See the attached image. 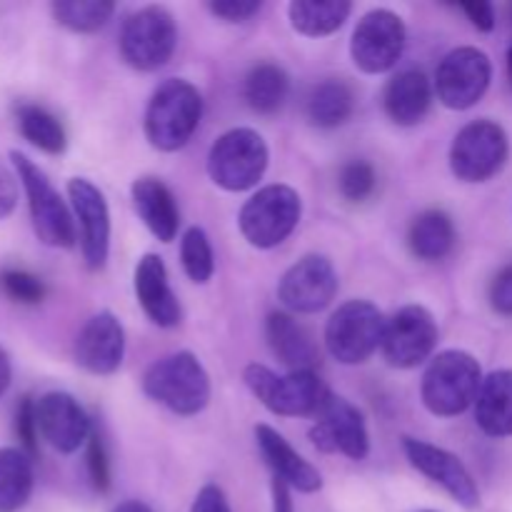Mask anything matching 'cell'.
<instances>
[{"instance_id": "cell-1", "label": "cell", "mask_w": 512, "mask_h": 512, "mask_svg": "<svg viewBox=\"0 0 512 512\" xmlns=\"http://www.w3.org/2000/svg\"><path fill=\"white\" fill-rule=\"evenodd\" d=\"M203 98L188 80H168L150 98L145 110V135L150 145L165 153L183 148L198 130Z\"/></svg>"}, {"instance_id": "cell-2", "label": "cell", "mask_w": 512, "mask_h": 512, "mask_svg": "<svg viewBox=\"0 0 512 512\" xmlns=\"http://www.w3.org/2000/svg\"><path fill=\"white\" fill-rule=\"evenodd\" d=\"M483 370L478 360L463 350H445L423 375V403L440 418L465 413L478 400Z\"/></svg>"}, {"instance_id": "cell-3", "label": "cell", "mask_w": 512, "mask_h": 512, "mask_svg": "<svg viewBox=\"0 0 512 512\" xmlns=\"http://www.w3.org/2000/svg\"><path fill=\"white\" fill-rule=\"evenodd\" d=\"M143 390L170 413L195 415L208 405L210 378L193 353H175L150 365Z\"/></svg>"}, {"instance_id": "cell-4", "label": "cell", "mask_w": 512, "mask_h": 512, "mask_svg": "<svg viewBox=\"0 0 512 512\" xmlns=\"http://www.w3.org/2000/svg\"><path fill=\"white\" fill-rule=\"evenodd\" d=\"M245 385L250 393L275 415L285 418H308L318 415L320 405L328 398L330 390L320 383L315 370H303V373L275 375L273 370L263 365H248L243 373Z\"/></svg>"}, {"instance_id": "cell-5", "label": "cell", "mask_w": 512, "mask_h": 512, "mask_svg": "<svg viewBox=\"0 0 512 512\" xmlns=\"http://www.w3.org/2000/svg\"><path fill=\"white\" fill-rule=\"evenodd\" d=\"M18 178L23 183L25 195H28L30 205V220H33L35 235L40 243L50 245V248H73L75 243V225L73 215L68 213V205L58 195V190L50 185L48 175L25 158L23 153L13 150L10 153Z\"/></svg>"}, {"instance_id": "cell-6", "label": "cell", "mask_w": 512, "mask_h": 512, "mask_svg": "<svg viewBox=\"0 0 512 512\" xmlns=\"http://www.w3.org/2000/svg\"><path fill=\"white\" fill-rule=\"evenodd\" d=\"M265 168H268V145L260 133L250 128H235L220 135L208 155L210 178L230 193L253 188L263 178Z\"/></svg>"}, {"instance_id": "cell-7", "label": "cell", "mask_w": 512, "mask_h": 512, "mask_svg": "<svg viewBox=\"0 0 512 512\" xmlns=\"http://www.w3.org/2000/svg\"><path fill=\"white\" fill-rule=\"evenodd\" d=\"M383 313L368 300H350L340 305L328 320L325 343L330 355L343 365L365 363L383 343Z\"/></svg>"}, {"instance_id": "cell-8", "label": "cell", "mask_w": 512, "mask_h": 512, "mask_svg": "<svg viewBox=\"0 0 512 512\" xmlns=\"http://www.w3.org/2000/svg\"><path fill=\"white\" fill-rule=\"evenodd\" d=\"M300 220V195L288 185L258 190L240 210V233L255 248H275L295 230Z\"/></svg>"}, {"instance_id": "cell-9", "label": "cell", "mask_w": 512, "mask_h": 512, "mask_svg": "<svg viewBox=\"0 0 512 512\" xmlns=\"http://www.w3.org/2000/svg\"><path fill=\"white\" fill-rule=\"evenodd\" d=\"M508 135L493 120H475L465 125L450 148V168L465 183H485L508 163Z\"/></svg>"}, {"instance_id": "cell-10", "label": "cell", "mask_w": 512, "mask_h": 512, "mask_svg": "<svg viewBox=\"0 0 512 512\" xmlns=\"http://www.w3.org/2000/svg\"><path fill=\"white\" fill-rule=\"evenodd\" d=\"M178 43V28L173 15L160 5L130 15L120 30V53L125 63L138 70L163 68Z\"/></svg>"}, {"instance_id": "cell-11", "label": "cell", "mask_w": 512, "mask_h": 512, "mask_svg": "<svg viewBox=\"0 0 512 512\" xmlns=\"http://www.w3.org/2000/svg\"><path fill=\"white\" fill-rule=\"evenodd\" d=\"M493 65L490 58L478 48L450 50L435 73V90L445 108L468 110L478 103L490 88Z\"/></svg>"}, {"instance_id": "cell-12", "label": "cell", "mask_w": 512, "mask_h": 512, "mask_svg": "<svg viewBox=\"0 0 512 512\" xmlns=\"http://www.w3.org/2000/svg\"><path fill=\"white\" fill-rule=\"evenodd\" d=\"M438 345V323L420 305H405L390 320H385V333L380 350L393 368H415L433 355Z\"/></svg>"}, {"instance_id": "cell-13", "label": "cell", "mask_w": 512, "mask_h": 512, "mask_svg": "<svg viewBox=\"0 0 512 512\" xmlns=\"http://www.w3.org/2000/svg\"><path fill=\"white\" fill-rule=\"evenodd\" d=\"M315 425L310 430L315 448L323 453H343L350 460H363L370 450L368 428L355 405L340 395L328 393L315 415Z\"/></svg>"}, {"instance_id": "cell-14", "label": "cell", "mask_w": 512, "mask_h": 512, "mask_svg": "<svg viewBox=\"0 0 512 512\" xmlns=\"http://www.w3.org/2000/svg\"><path fill=\"white\" fill-rule=\"evenodd\" d=\"M405 48V25L390 10H373L355 28L350 53L363 73H385L400 60Z\"/></svg>"}, {"instance_id": "cell-15", "label": "cell", "mask_w": 512, "mask_h": 512, "mask_svg": "<svg viewBox=\"0 0 512 512\" xmlns=\"http://www.w3.org/2000/svg\"><path fill=\"white\" fill-rule=\"evenodd\" d=\"M280 300L293 313H318L338 293V275L323 255L298 260L280 280Z\"/></svg>"}, {"instance_id": "cell-16", "label": "cell", "mask_w": 512, "mask_h": 512, "mask_svg": "<svg viewBox=\"0 0 512 512\" xmlns=\"http://www.w3.org/2000/svg\"><path fill=\"white\" fill-rule=\"evenodd\" d=\"M403 448L415 470H420L425 478L438 483L440 488H443L450 498L458 500L463 508L468 510L478 508L480 505L478 485H475L473 475L468 473V468H465L453 453H448V450L443 448H435V445L425 443V440H415V438H403Z\"/></svg>"}, {"instance_id": "cell-17", "label": "cell", "mask_w": 512, "mask_h": 512, "mask_svg": "<svg viewBox=\"0 0 512 512\" xmlns=\"http://www.w3.org/2000/svg\"><path fill=\"white\" fill-rule=\"evenodd\" d=\"M70 205L80 225V245L88 268H103L110 248V213L103 193L90 180L73 178L68 183Z\"/></svg>"}, {"instance_id": "cell-18", "label": "cell", "mask_w": 512, "mask_h": 512, "mask_svg": "<svg viewBox=\"0 0 512 512\" xmlns=\"http://www.w3.org/2000/svg\"><path fill=\"white\" fill-rule=\"evenodd\" d=\"M35 423L45 443L58 453H75L90 438V418L68 393H48L35 403Z\"/></svg>"}, {"instance_id": "cell-19", "label": "cell", "mask_w": 512, "mask_h": 512, "mask_svg": "<svg viewBox=\"0 0 512 512\" xmlns=\"http://www.w3.org/2000/svg\"><path fill=\"white\" fill-rule=\"evenodd\" d=\"M125 353V333L113 313H98L83 325L75 340V360L93 375H110L120 368Z\"/></svg>"}, {"instance_id": "cell-20", "label": "cell", "mask_w": 512, "mask_h": 512, "mask_svg": "<svg viewBox=\"0 0 512 512\" xmlns=\"http://www.w3.org/2000/svg\"><path fill=\"white\" fill-rule=\"evenodd\" d=\"M135 295L143 313L160 328H175L183 318L178 295L168 283V270L160 255H145L135 268Z\"/></svg>"}, {"instance_id": "cell-21", "label": "cell", "mask_w": 512, "mask_h": 512, "mask_svg": "<svg viewBox=\"0 0 512 512\" xmlns=\"http://www.w3.org/2000/svg\"><path fill=\"white\" fill-rule=\"evenodd\" d=\"M255 440H258L265 463L270 465V470H273L280 483L288 485L290 490H298V493H315V490L323 488V478H320L318 470L303 455L295 453L283 435L275 433L268 425H258Z\"/></svg>"}, {"instance_id": "cell-22", "label": "cell", "mask_w": 512, "mask_h": 512, "mask_svg": "<svg viewBox=\"0 0 512 512\" xmlns=\"http://www.w3.org/2000/svg\"><path fill=\"white\" fill-rule=\"evenodd\" d=\"M130 193H133L135 210L143 218V223L148 225L150 233L163 240V243H170L178 235L180 210L168 185L158 178H140L135 180Z\"/></svg>"}, {"instance_id": "cell-23", "label": "cell", "mask_w": 512, "mask_h": 512, "mask_svg": "<svg viewBox=\"0 0 512 512\" xmlns=\"http://www.w3.org/2000/svg\"><path fill=\"white\" fill-rule=\"evenodd\" d=\"M433 103V88L420 70H403L388 83L383 105L395 125H415L428 115Z\"/></svg>"}, {"instance_id": "cell-24", "label": "cell", "mask_w": 512, "mask_h": 512, "mask_svg": "<svg viewBox=\"0 0 512 512\" xmlns=\"http://www.w3.org/2000/svg\"><path fill=\"white\" fill-rule=\"evenodd\" d=\"M475 418L480 430L490 438H510L512 435V370H495L483 378Z\"/></svg>"}, {"instance_id": "cell-25", "label": "cell", "mask_w": 512, "mask_h": 512, "mask_svg": "<svg viewBox=\"0 0 512 512\" xmlns=\"http://www.w3.org/2000/svg\"><path fill=\"white\" fill-rule=\"evenodd\" d=\"M265 333H268V343L273 348V353L278 355L280 363L288 365L290 373H303V370L315 368V363H318V350H315L308 330L300 323H295L290 315H270L268 325H265Z\"/></svg>"}, {"instance_id": "cell-26", "label": "cell", "mask_w": 512, "mask_h": 512, "mask_svg": "<svg viewBox=\"0 0 512 512\" xmlns=\"http://www.w3.org/2000/svg\"><path fill=\"white\" fill-rule=\"evenodd\" d=\"M408 243L413 255L420 260H443L450 255L455 245V225L443 210H428V213L418 215L410 225Z\"/></svg>"}, {"instance_id": "cell-27", "label": "cell", "mask_w": 512, "mask_h": 512, "mask_svg": "<svg viewBox=\"0 0 512 512\" xmlns=\"http://www.w3.org/2000/svg\"><path fill=\"white\" fill-rule=\"evenodd\" d=\"M355 95L343 80H325L308 95V120L318 128H338L353 115Z\"/></svg>"}, {"instance_id": "cell-28", "label": "cell", "mask_w": 512, "mask_h": 512, "mask_svg": "<svg viewBox=\"0 0 512 512\" xmlns=\"http://www.w3.org/2000/svg\"><path fill=\"white\" fill-rule=\"evenodd\" d=\"M288 13L298 33L320 38L335 33L348 20L350 3L348 0H295L290 3Z\"/></svg>"}, {"instance_id": "cell-29", "label": "cell", "mask_w": 512, "mask_h": 512, "mask_svg": "<svg viewBox=\"0 0 512 512\" xmlns=\"http://www.w3.org/2000/svg\"><path fill=\"white\" fill-rule=\"evenodd\" d=\"M33 493V465L23 450L0 448V512H18Z\"/></svg>"}, {"instance_id": "cell-30", "label": "cell", "mask_w": 512, "mask_h": 512, "mask_svg": "<svg viewBox=\"0 0 512 512\" xmlns=\"http://www.w3.org/2000/svg\"><path fill=\"white\" fill-rule=\"evenodd\" d=\"M245 100L255 113H275L288 98V75L273 63H263L245 78Z\"/></svg>"}, {"instance_id": "cell-31", "label": "cell", "mask_w": 512, "mask_h": 512, "mask_svg": "<svg viewBox=\"0 0 512 512\" xmlns=\"http://www.w3.org/2000/svg\"><path fill=\"white\" fill-rule=\"evenodd\" d=\"M18 128L25 140L40 148L43 153L58 155L65 150V130L53 113H48L40 105H20L18 108Z\"/></svg>"}, {"instance_id": "cell-32", "label": "cell", "mask_w": 512, "mask_h": 512, "mask_svg": "<svg viewBox=\"0 0 512 512\" xmlns=\"http://www.w3.org/2000/svg\"><path fill=\"white\" fill-rule=\"evenodd\" d=\"M50 10L65 28L75 33H93L108 23L115 5L110 0H60V3H53Z\"/></svg>"}, {"instance_id": "cell-33", "label": "cell", "mask_w": 512, "mask_h": 512, "mask_svg": "<svg viewBox=\"0 0 512 512\" xmlns=\"http://www.w3.org/2000/svg\"><path fill=\"white\" fill-rule=\"evenodd\" d=\"M180 258H183V268L188 273V278L193 283H208L213 278L215 260H213V248H210V240L205 235V230L190 228L183 235V243H180Z\"/></svg>"}, {"instance_id": "cell-34", "label": "cell", "mask_w": 512, "mask_h": 512, "mask_svg": "<svg viewBox=\"0 0 512 512\" xmlns=\"http://www.w3.org/2000/svg\"><path fill=\"white\" fill-rule=\"evenodd\" d=\"M338 185L345 200H350V203H363L375 190L373 165L365 163V160H353V163L343 165V170L338 175Z\"/></svg>"}, {"instance_id": "cell-35", "label": "cell", "mask_w": 512, "mask_h": 512, "mask_svg": "<svg viewBox=\"0 0 512 512\" xmlns=\"http://www.w3.org/2000/svg\"><path fill=\"white\" fill-rule=\"evenodd\" d=\"M0 288L8 298L23 305H35L45 298V285L25 270H5L0 275Z\"/></svg>"}, {"instance_id": "cell-36", "label": "cell", "mask_w": 512, "mask_h": 512, "mask_svg": "<svg viewBox=\"0 0 512 512\" xmlns=\"http://www.w3.org/2000/svg\"><path fill=\"white\" fill-rule=\"evenodd\" d=\"M88 475H90V483L98 493H105L110 488V463H108V453H105V443H103V435L98 430H90V438H88Z\"/></svg>"}, {"instance_id": "cell-37", "label": "cell", "mask_w": 512, "mask_h": 512, "mask_svg": "<svg viewBox=\"0 0 512 512\" xmlns=\"http://www.w3.org/2000/svg\"><path fill=\"white\" fill-rule=\"evenodd\" d=\"M15 428H18V438L23 443V448L33 455L38 450V445H35L38 423H35V403L30 398H23V403H20L18 415H15Z\"/></svg>"}, {"instance_id": "cell-38", "label": "cell", "mask_w": 512, "mask_h": 512, "mask_svg": "<svg viewBox=\"0 0 512 512\" xmlns=\"http://www.w3.org/2000/svg\"><path fill=\"white\" fill-rule=\"evenodd\" d=\"M490 305L495 313L512 318V265H505L490 285Z\"/></svg>"}, {"instance_id": "cell-39", "label": "cell", "mask_w": 512, "mask_h": 512, "mask_svg": "<svg viewBox=\"0 0 512 512\" xmlns=\"http://www.w3.org/2000/svg\"><path fill=\"white\" fill-rule=\"evenodd\" d=\"M208 8L218 18L230 20V23H243L258 13L260 3L258 0H225V3H210Z\"/></svg>"}, {"instance_id": "cell-40", "label": "cell", "mask_w": 512, "mask_h": 512, "mask_svg": "<svg viewBox=\"0 0 512 512\" xmlns=\"http://www.w3.org/2000/svg\"><path fill=\"white\" fill-rule=\"evenodd\" d=\"M190 512H233L228 505V498H225L223 490L218 485H205L193 500V508Z\"/></svg>"}, {"instance_id": "cell-41", "label": "cell", "mask_w": 512, "mask_h": 512, "mask_svg": "<svg viewBox=\"0 0 512 512\" xmlns=\"http://www.w3.org/2000/svg\"><path fill=\"white\" fill-rule=\"evenodd\" d=\"M15 203H18V183L13 173L0 163V220L13 213Z\"/></svg>"}, {"instance_id": "cell-42", "label": "cell", "mask_w": 512, "mask_h": 512, "mask_svg": "<svg viewBox=\"0 0 512 512\" xmlns=\"http://www.w3.org/2000/svg\"><path fill=\"white\" fill-rule=\"evenodd\" d=\"M460 10L468 15L470 23H473L478 30L490 33V30L495 28V8L490 3H463L460 5Z\"/></svg>"}, {"instance_id": "cell-43", "label": "cell", "mask_w": 512, "mask_h": 512, "mask_svg": "<svg viewBox=\"0 0 512 512\" xmlns=\"http://www.w3.org/2000/svg\"><path fill=\"white\" fill-rule=\"evenodd\" d=\"M273 512H293L290 488L285 483H280L278 478L273 480Z\"/></svg>"}, {"instance_id": "cell-44", "label": "cell", "mask_w": 512, "mask_h": 512, "mask_svg": "<svg viewBox=\"0 0 512 512\" xmlns=\"http://www.w3.org/2000/svg\"><path fill=\"white\" fill-rule=\"evenodd\" d=\"M10 375H13V370H10V358H8V353L0 348V398H3L5 390H8Z\"/></svg>"}, {"instance_id": "cell-45", "label": "cell", "mask_w": 512, "mask_h": 512, "mask_svg": "<svg viewBox=\"0 0 512 512\" xmlns=\"http://www.w3.org/2000/svg\"><path fill=\"white\" fill-rule=\"evenodd\" d=\"M113 512H153L145 503H138V500H128V503H120Z\"/></svg>"}, {"instance_id": "cell-46", "label": "cell", "mask_w": 512, "mask_h": 512, "mask_svg": "<svg viewBox=\"0 0 512 512\" xmlns=\"http://www.w3.org/2000/svg\"><path fill=\"white\" fill-rule=\"evenodd\" d=\"M508 73H510V83H512V48L508 50Z\"/></svg>"}, {"instance_id": "cell-47", "label": "cell", "mask_w": 512, "mask_h": 512, "mask_svg": "<svg viewBox=\"0 0 512 512\" xmlns=\"http://www.w3.org/2000/svg\"><path fill=\"white\" fill-rule=\"evenodd\" d=\"M510 18H512V5H510Z\"/></svg>"}]
</instances>
